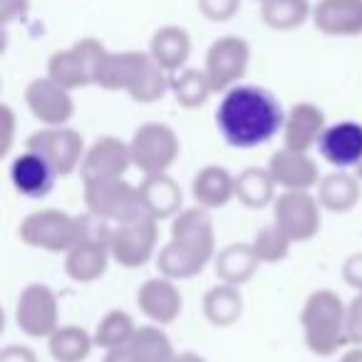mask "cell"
Wrapping results in <instances>:
<instances>
[{"instance_id":"obj_10","label":"cell","mask_w":362,"mask_h":362,"mask_svg":"<svg viewBox=\"0 0 362 362\" xmlns=\"http://www.w3.org/2000/svg\"><path fill=\"white\" fill-rule=\"evenodd\" d=\"M276 226L291 241H308L320 231V202L308 192H283L276 202Z\"/></svg>"},{"instance_id":"obj_38","label":"cell","mask_w":362,"mask_h":362,"mask_svg":"<svg viewBox=\"0 0 362 362\" xmlns=\"http://www.w3.org/2000/svg\"><path fill=\"white\" fill-rule=\"evenodd\" d=\"M347 340L362 345V293L347 305Z\"/></svg>"},{"instance_id":"obj_25","label":"cell","mask_w":362,"mask_h":362,"mask_svg":"<svg viewBox=\"0 0 362 362\" xmlns=\"http://www.w3.org/2000/svg\"><path fill=\"white\" fill-rule=\"evenodd\" d=\"M194 199L204 209H221L236 197V179L221 166H204L194 176Z\"/></svg>"},{"instance_id":"obj_5","label":"cell","mask_w":362,"mask_h":362,"mask_svg":"<svg viewBox=\"0 0 362 362\" xmlns=\"http://www.w3.org/2000/svg\"><path fill=\"white\" fill-rule=\"evenodd\" d=\"M21 238L33 248L67 253L72 246H77L82 241L80 216H70V214L55 211V209H42V211L30 214L23 221Z\"/></svg>"},{"instance_id":"obj_14","label":"cell","mask_w":362,"mask_h":362,"mask_svg":"<svg viewBox=\"0 0 362 362\" xmlns=\"http://www.w3.org/2000/svg\"><path fill=\"white\" fill-rule=\"evenodd\" d=\"M310 21L327 37H357L362 35V0H317Z\"/></svg>"},{"instance_id":"obj_36","label":"cell","mask_w":362,"mask_h":362,"mask_svg":"<svg viewBox=\"0 0 362 362\" xmlns=\"http://www.w3.org/2000/svg\"><path fill=\"white\" fill-rule=\"evenodd\" d=\"M291 243H293L291 238L273 223V226H268L256 233V238H253V251H256V256L261 258L263 263H273V261H281V258L288 256Z\"/></svg>"},{"instance_id":"obj_13","label":"cell","mask_w":362,"mask_h":362,"mask_svg":"<svg viewBox=\"0 0 362 362\" xmlns=\"http://www.w3.org/2000/svg\"><path fill=\"white\" fill-rule=\"evenodd\" d=\"M25 102L33 117L47 127H62L75 115V102L70 97V90L60 87L50 77L33 80L25 90Z\"/></svg>"},{"instance_id":"obj_2","label":"cell","mask_w":362,"mask_h":362,"mask_svg":"<svg viewBox=\"0 0 362 362\" xmlns=\"http://www.w3.org/2000/svg\"><path fill=\"white\" fill-rule=\"evenodd\" d=\"M214 258V226L204 206L181 211L171 226V241L159 251L156 266L166 278H192Z\"/></svg>"},{"instance_id":"obj_24","label":"cell","mask_w":362,"mask_h":362,"mask_svg":"<svg viewBox=\"0 0 362 362\" xmlns=\"http://www.w3.org/2000/svg\"><path fill=\"white\" fill-rule=\"evenodd\" d=\"M144 211L154 218H169L181 211V189L171 176L149 174L139 187Z\"/></svg>"},{"instance_id":"obj_35","label":"cell","mask_w":362,"mask_h":362,"mask_svg":"<svg viewBox=\"0 0 362 362\" xmlns=\"http://www.w3.org/2000/svg\"><path fill=\"white\" fill-rule=\"evenodd\" d=\"M166 87H169L166 70H161V67L154 62V57H151V60L146 62L144 70H141V75L136 77V82L127 92H129V97L136 102H156L164 97Z\"/></svg>"},{"instance_id":"obj_3","label":"cell","mask_w":362,"mask_h":362,"mask_svg":"<svg viewBox=\"0 0 362 362\" xmlns=\"http://www.w3.org/2000/svg\"><path fill=\"white\" fill-rule=\"evenodd\" d=\"M303 330L305 342L315 355H335L347 345V308L330 291H317L308 298L303 310Z\"/></svg>"},{"instance_id":"obj_26","label":"cell","mask_w":362,"mask_h":362,"mask_svg":"<svg viewBox=\"0 0 362 362\" xmlns=\"http://www.w3.org/2000/svg\"><path fill=\"white\" fill-rule=\"evenodd\" d=\"M261 258L253 251V243H233L216 256V276L228 286H243L256 273Z\"/></svg>"},{"instance_id":"obj_40","label":"cell","mask_w":362,"mask_h":362,"mask_svg":"<svg viewBox=\"0 0 362 362\" xmlns=\"http://www.w3.org/2000/svg\"><path fill=\"white\" fill-rule=\"evenodd\" d=\"M342 276L350 286L360 288L362 291V253H355L345 261V268H342Z\"/></svg>"},{"instance_id":"obj_23","label":"cell","mask_w":362,"mask_h":362,"mask_svg":"<svg viewBox=\"0 0 362 362\" xmlns=\"http://www.w3.org/2000/svg\"><path fill=\"white\" fill-rule=\"evenodd\" d=\"M110 243L102 241H80L67 251L65 271L72 281L77 283H92L107 271L110 261Z\"/></svg>"},{"instance_id":"obj_47","label":"cell","mask_w":362,"mask_h":362,"mask_svg":"<svg viewBox=\"0 0 362 362\" xmlns=\"http://www.w3.org/2000/svg\"><path fill=\"white\" fill-rule=\"evenodd\" d=\"M258 3H263V0H258Z\"/></svg>"},{"instance_id":"obj_45","label":"cell","mask_w":362,"mask_h":362,"mask_svg":"<svg viewBox=\"0 0 362 362\" xmlns=\"http://www.w3.org/2000/svg\"><path fill=\"white\" fill-rule=\"evenodd\" d=\"M340 362H362V350H352V352H347V355L342 357Z\"/></svg>"},{"instance_id":"obj_46","label":"cell","mask_w":362,"mask_h":362,"mask_svg":"<svg viewBox=\"0 0 362 362\" xmlns=\"http://www.w3.org/2000/svg\"><path fill=\"white\" fill-rule=\"evenodd\" d=\"M355 176H357V179H362V159H360V164L355 166Z\"/></svg>"},{"instance_id":"obj_22","label":"cell","mask_w":362,"mask_h":362,"mask_svg":"<svg viewBox=\"0 0 362 362\" xmlns=\"http://www.w3.org/2000/svg\"><path fill=\"white\" fill-rule=\"evenodd\" d=\"M149 55L154 62L166 72H179L187 65L192 55V37L184 28L179 25H164L154 33L149 45Z\"/></svg>"},{"instance_id":"obj_11","label":"cell","mask_w":362,"mask_h":362,"mask_svg":"<svg viewBox=\"0 0 362 362\" xmlns=\"http://www.w3.org/2000/svg\"><path fill=\"white\" fill-rule=\"evenodd\" d=\"M28 149H35L45 156L57 171V176H67L75 171L85 154L82 134L70 127H45L28 139Z\"/></svg>"},{"instance_id":"obj_8","label":"cell","mask_w":362,"mask_h":362,"mask_svg":"<svg viewBox=\"0 0 362 362\" xmlns=\"http://www.w3.org/2000/svg\"><path fill=\"white\" fill-rule=\"evenodd\" d=\"M179 149L181 146L174 129L166 124H159V122H149V124L139 127L129 144L132 164L139 166L146 176L164 174L179 156Z\"/></svg>"},{"instance_id":"obj_6","label":"cell","mask_w":362,"mask_h":362,"mask_svg":"<svg viewBox=\"0 0 362 362\" xmlns=\"http://www.w3.org/2000/svg\"><path fill=\"white\" fill-rule=\"evenodd\" d=\"M85 202L90 211L105 218V221L124 223L129 218L146 214L139 189H134L122 179L85 181Z\"/></svg>"},{"instance_id":"obj_28","label":"cell","mask_w":362,"mask_h":362,"mask_svg":"<svg viewBox=\"0 0 362 362\" xmlns=\"http://www.w3.org/2000/svg\"><path fill=\"white\" fill-rule=\"evenodd\" d=\"M241 310H243V298L238 286L221 283V286H214L206 293V298H204V313H206L209 322H214L218 327L233 325L241 317Z\"/></svg>"},{"instance_id":"obj_9","label":"cell","mask_w":362,"mask_h":362,"mask_svg":"<svg viewBox=\"0 0 362 362\" xmlns=\"http://www.w3.org/2000/svg\"><path fill=\"white\" fill-rule=\"evenodd\" d=\"M251 62V47L243 37L238 35H223L209 47L206 52V75L211 82L214 92L231 90L248 70Z\"/></svg>"},{"instance_id":"obj_37","label":"cell","mask_w":362,"mask_h":362,"mask_svg":"<svg viewBox=\"0 0 362 362\" xmlns=\"http://www.w3.org/2000/svg\"><path fill=\"white\" fill-rule=\"evenodd\" d=\"M241 8V0H199V11L214 23L231 21Z\"/></svg>"},{"instance_id":"obj_34","label":"cell","mask_w":362,"mask_h":362,"mask_svg":"<svg viewBox=\"0 0 362 362\" xmlns=\"http://www.w3.org/2000/svg\"><path fill=\"white\" fill-rule=\"evenodd\" d=\"M134 332H136V325L129 313L112 310V313H107L100 325H97L95 345L105 347V350H115V347L127 345V342L134 337Z\"/></svg>"},{"instance_id":"obj_21","label":"cell","mask_w":362,"mask_h":362,"mask_svg":"<svg viewBox=\"0 0 362 362\" xmlns=\"http://www.w3.org/2000/svg\"><path fill=\"white\" fill-rule=\"evenodd\" d=\"M286 146L296 151H308L315 141H320L325 132V115L310 102H300L286 117Z\"/></svg>"},{"instance_id":"obj_15","label":"cell","mask_w":362,"mask_h":362,"mask_svg":"<svg viewBox=\"0 0 362 362\" xmlns=\"http://www.w3.org/2000/svg\"><path fill=\"white\" fill-rule=\"evenodd\" d=\"M317 149L337 169H355L362 159V124L357 122H337L325 127Z\"/></svg>"},{"instance_id":"obj_1","label":"cell","mask_w":362,"mask_h":362,"mask_svg":"<svg viewBox=\"0 0 362 362\" xmlns=\"http://www.w3.org/2000/svg\"><path fill=\"white\" fill-rule=\"evenodd\" d=\"M223 139L236 149H253L286 127V115L273 92L256 85H233L216 112Z\"/></svg>"},{"instance_id":"obj_31","label":"cell","mask_w":362,"mask_h":362,"mask_svg":"<svg viewBox=\"0 0 362 362\" xmlns=\"http://www.w3.org/2000/svg\"><path fill=\"white\" fill-rule=\"evenodd\" d=\"M169 87L174 92L176 102L181 107H187V110H194V107H202L204 102L209 100V95L214 92L211 82H209V75L202 70H179V75L171 77Z\"/></svg>"},{"instance_id":"obj_44","label":"cell","mask_w":362,"mask_h":362,"mask_svg":"<svg viewBox=\"0 0 362 362\" xmlns=\"http://www.w3.org/2000/svg\"><path fill=\"white\" fill-rule=\"evenodd\" d=\"M174 362H206L204 357L194 355V352H181V355L174 357Z\"/></svg>"},{"instance_id":"obj_17","label":"cell","mask_w":362,"mask_h":362,"mask_svg":"<svg viewBox=\"0 0 362 362\" xmlns=\"http://www.w3.org/2000/svg\"><path fill=\"white\" fill-rule=\"evenodd\" d=\"M132 164L129 144L115 139V136H102L95 141L90 151L82 159V179L100 181V179H119Z\"/></svg>"},{"instance_id":"obj_33","label":"cell","mask_w":362,"mask_h":362,"mask_svg":"<svg viewBox=\"0 0 362 362\" xmlns=\"http://www.w3.org/2000/svg\"><path fill=\"white\" fill-rule=\"evenodd\" d=\"M129 347L134 352L136 362H174L176 357L169 337L154 325L136 327L134 337L129 340Z\"/></svg>"},{"instance_id":"obj_18","label":"cell","mask_w":362,"mask_h":362,"mask_svg":"<svg viewBox=\"0 0 362 362\" xmlns=\"http://www.w3.org/2000/svg\"><path fill=\"white\" fill-rule=\"evenodd\" d=\"M268 171H271L273 181L286 192H308L310 187H315L317 181V169L310 156L305 151L288 149V146L278 149L271 156Z\"/></svg>"},{"instance_id":"obj_41","label":"cell","mask_w":362,"mask_h":362,"mask_svg":"<svg viewBox=\"0 0 362 362\" xmlns=\"http://www.w3.org/2000/svg\"><path fill=\"white\" fill-rule=\"evenodd\" d=\"M0 362H37L35 352L30 347L23 345H8L6 350L0 352Z\"/></svg>"},{"instance_id":"obj_42","label":"cell","mask_w":362,"mask_h":362,"mask_svg":"<svg viewBox=\"0 0 362 362\" xmlns=\"http://www.w3.org/2000/svg\"><path fill=\"white\" fill-rule=\"evenodd\" d=\"M105 362H136V357H134V352H132L129 342H127V345L115 347V350H107Z\"/></svg>"},{"instance_id":"obj_27","label":"cell","mask_w":362,"mask_h":362,"mask_svg":"<svg viewBox=\"0 0 362 362\" xmlns=\"http://www.w3.org/2000/svg\"><path fill=\"white\" fill-rule=\"evenodd\" d=\"M360 197L362 189L357 176L345 174V171H335V174L325 176L320 181V189H317V202L330 211H350L352 206H357Z\"/></svg>"},{"instance_id":"obj_16","label":"cell","mask_w":362,"mask_h":362,"mask_svg":"<svg viewBox=\"0 0 362 362\" xmlns=\"http://www.w3.org/2000/svg\"><path fill=\"white\" fill-rule=\"evenodd\" d=\"M57 171L52 169V164L35 149H28L23 154H18L11 164V181L13 187L30 199H42L52 192Z\"/></svg>"},{"instance_id":"obj_43","label":"cell","mask_w":362,"mask_h":362,"mask_svg":"<svg viewBox=\"0 0 362 362\" xmlns=\"http://www.w3.org/2000/svg\"><path fill=\"white\" fill-rule=\"evenodd\" d=\"M0 117H3V127H6V139H3V146H0V151L6 154L8 149H11V134H13V112L8 105L0 107Z\"/></svg>"},{"instance_id":"obj_7","label":"cell","mask_w":362,"mask_h":362,"mask_svg":"<svg viewBox=\"0 0 362 362\" xmlns=\"http://www.w3.org/2000/svg\"><path fill=\"white\" fill-rule=\"evenodd\" d=\"M156 218L141 214L124 223H117L110 238V253L119 266L139 268L154 256L156 248Z\"/></svg>"},{"instance_id":"obj_32","label":"cell","mask_w":362,"mask_h":362,"mask_svg":"<svg viewBox=\"0 0 362 362\" xmlns=\"http://www.w3.org/2000/svg\"><path fill=\"white\" fill-rule=\"evenodd\" d=\"M92 342L95 340L82 327L77 325L57 327L50 335V355L57 362H82L90 355Z\"/></svg>"},{"instance_id":"obj_39","label":"cell","mask_w":362,"mask_h":362,"mask_svg":"<svg viewBox=\"0 0 362 362\" xmlns=\"http://www.w3.org/2000/svg\"><path fill=\"white\" fill-rule=\"evenodd\" d=\"M30 8V0H0V21L11 23L16 18H23Z\"/></svg>"},{"instance_id":"obj_29","label":"cell","mask_w":362,"mask_h":362,"mask_svg":"<svg viewBox=\"0 0 362 362\" xmlns=\"http://www.w3.org/2000/svg\"><path fill=\"white\" fill-rule=\"evenodd\" d=\"M261 18L273 30H293L313 18L310 0H263Z\"/></svg>"},{"instance_id":"obj_20","label":"cell","mask_w":362,"mask_h":362,"mask_svg":"<svg viewBox=\"0 0 362 362\" xmlns=\"http://www.w3.org/2000/svg\"><path fill=\"white\" fill-rule=\"evenodd\" d=\"M151 60L149 52H110L102 57L97 82L102 90H129Z\"/></svg>"},{"instance_id":"obj_30","label":"cell","mask_w":362,"mask_h":362,"mask_svg":"<svg viewBox=\"0 0 362 362\" xmlns=\"http://www.w3.org/2000/svg\"><path fill=\"white\" fill-rule=\"evenodd\" d=\"M273 181L271 171L248 166L236 176V197L246 209H263L273 199Z\"/></svg>"},{"instance_id":"obj_4","label":"cell","mask_w":362,"mask_h":362,"mask_svg":"<svg viewBox=\"0 0 362 362\" xmlns=\"http://www.w3.org/2000/svg\"><path fill=\"white\" fill-rule=\"evenodd\" d=\"M107 55V47L95 37L75 42L67 50L52 52L47 62V77L55 80L65 90H77L97 82V70L102 65V57Z\"/></svg>"},{"instance_id":"obj_12","label":"cell","mask_w":362,"mask_h":362,"mask_svg":"<svg viewBox=\"0 0 362 362\" xmlns=\"http://www.w3.org/2000/svg\"><path fill=\"white\" fill-rule=\"evenodd\" d=\"M16 320L25 335L50 337L57 330V300L47 286L33 283L23 291L18 300Z\"/></svg>"},{"instance_id":"obj_19","label":"cell","mask_w":362,"mask_h":362,"mask_svg":"<svg viewBox=\"0 0 362 362\" xmlns=\"http://www.w3.org/2000/svg\"><path fill=\"white\" fill-rule=\"evenodd\" d=\"M141 313L156 325H169L181 313V293L171 283V278H151L136 293Z\"/></svg>"}]
</instances>
